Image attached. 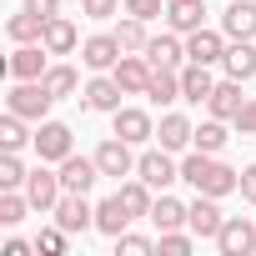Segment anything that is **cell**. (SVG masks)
<instances>
[{
  "label": "cell",
  "mask_w": 256,
  "mask_h": 256,
  "mask_svg": "<svg viewBox=\"0 0 256 256\" xmlns=\"http://www.w3.org/2000/svg\"><path fill=\"white\" fill-rule=\"evenodd\" d=\"M181 181H191L201 196H231V191H241V171H231L226 161H216V156H206V151H191L186 161H181Z\"/></svg>",
  "instance_id": "1"
},
{
  "label": "cell",
  "mask_w": 256,
  "mask_h": 256,
  "mask_svg": "<svg viewBox=\"0 0 256 256\" xmlns=\"http://www.w3.org/2000/svg\"><path fill=\"white\" fill-rule=\"evenodd\" d=\"M6 106L16 116H26V120H46L50 106H56V96L46 90V80H16V90L6 96Z\"/></svg>",
  "instance_id": "2"
},
{
  "label": "cell",
  "mask_w": 256,
  "mask_h": 256,
  "mask_svg": "<svg viewBox=\"0 0 256 256\" xmlns=\"http://www.w3.org/2000/svg\"><path fill=\"white\" fill-rule=\"evenodd\" d=\"M26 196H30V211H56V201L66 196L60 186V171H46V161L26 176Z\"/></svg>",
  "instance_id": "3"
},
{
  "label": "cell",
  "mask_w": 256,
  "mask_h": 256,
  "mask_svg": "<svg viewBox=\"0 0 256 256\" xmlns=\"http://www.w3.org/2000/svg\"><path fill=\"white\" fill-rule=\"evenodd\" d=\"M216 246H221V256H251V251H256V221L226 216L221 231H216Z\"/></svg>",
  "instance_id": "4"
},
{
  "label": "cell",
  "mask_w": 256,
  "mask_h": 256,
  "mask_svg": "<svg viewBox=\"0 0 256 256\" xmlns=\"http://www.w3.org/2000/svg\"><path fill=\"white\" fill-rule=\"evenodd\" d=\"M136 176H141L151 191H166L171 181H181V166H176V161H171V151L161 146V151H146V156L136 161Z\"/></svg>",
  "instance_id": "5"
},
{
  "label": "cell",
  "mask_w": 256,
  "mask_h": 256,
  "mask_svg": "<svg viewBox=\"0 0 256 256\" xmlns=\"http://www.w3.org/2000/svg\"><path fill=\"white\" fill-rule=\"evenodd\" d=\"M96 166H100V176H131L136 171V156H131V141H120V136H106L100 146H96Z\"/></svg>",
  "instance_id": "6"
},
{
  "label": "cell",
  "mask_w": 256,
  "mask_h": 256,
  "mask_svg": "<svg viewBox=\"0 0 256 256\" xmlns=\"http://www.w3.org/2000/svg\"><path fill=\"white\" fill-rule=\"evenodd\" d=\"M30 146H36L40 161H66V156L76 151V146H70V126H66V120H40V131H36Z\"/></svg>",
  "instance_id": "7"
},
{
  "label": "cell",
  "mask_w": 256,
  "mask_h": 256,
  "mask_svg": "<svg viewBox=\"0 0 256 256\" xmlns=\"http://www.w3.org/2000/svg\"><path fill=\"white\" fill-rule=\"evenodd\" d=\"M66 231H90L96 226V206L86 201V191H66L60 201H56V211H50Z\"/></svg>",
  "instance_id": "8"
},
{
  "label": "cell",
  "mask_w": 256,
  "mask_h": 256,
  "mask_svg": "<svg viewBox=\"0 0 256 256\" xmlns=\"http://www.w3.org/2000/svg\"><path fill=\"white\" fill-rule=\"evenodd\" d=\"M221 221H226V216H221V206H216V196H201V191H196V201L186 206V226H191V231H196L201 241H216V231H221Z\"/></svg>",
  "instance_id": "9"
},
{
  "label": "cell",
  "mask_w": 256,
  "mask_h": 256,
  "mask_svg": "<svg viewBox=\"0 0 256 256\" xmlns=\"http://www.w3.org/2000/svg\"><path fill=\"white\" fill-rule=\"evenodd\" d=\"M116 80H120V90L126 96H146V86H151V60L146 56H136V50H126L120 60H116V70H110Z\"/></svg>",
  "instance_id": "10"
},
{
  "label": "cell",
  "mask_w": 256,
  "mask_h": 256,
  "mask_svg": "<svg viewBox=\"0 0 256 256\" xmlns=\"http://www.w3.org/2000/svg\"><path fill=\"white\" fill-rule=\"evenodd\" d=\"M226 56V30H191L186 36V60H196V66H216Z\"/></svg>",
  "instance_id": "11"
},
{
  "label": "cell",
  "mask_w": 256,
  "mask_h": 256,
  "mask_svg": "<svg viewBox=\"0 0 256 256\" xmlns=\"http://www.w3.org/2000/svg\"><path fill=\"white\" fill-rule=\"evenodd\" d=\"M110 116H116V136L131 141V146H141V141L156 136V120H151L146 110H136V106H120V110H110Z\"/></svg>",
  "instance_id": "12"
},
{
  "label": "cell",
  "mask_w": 256,
  "mask_h": 256,
  "mask_svg": "<svg viewBox=\"0 0 256 256\" xmlns=\"http://www.w3.org/2000/svg\"><path fill=\"white\" fill-rule=\"evenodd\" d=\"M46 56H50V50H46L40 40H36V46H20V50L6 60V70H10L16 80H40V76L50 70V60H46Z\"/></svg>",
  "instance_id": "13"
},
{
  "label": "cell",
  "mask_w": 256,
  "mask_h": 256,
  "mask_svg": "<svg viewBox=\"0 0 256 256\" xmlns=\"http://www.w3.org/2000/svg\"><path fill=\"white\" fill-rule=\"evenodd\" d=\"M96 181H100L96 156H76V151H70V156L60 161V186H66V191H90Z\"/></svg>",
  "instance_id": "14"
},
{
  "label": "cell",
  "mask_w": 256,
  "mask_h": 256,
  "mask_svg": "<svg viewBox=\"0 0 256 256\" xmlns=\"http://www.w3.org/2000/svg\"><path fill=\"white\" fill-rule=\"evenodd\" d=\"M126 50H120V40H116V30L110 36H90L86 46H80V60L90 66V70H116V60H120Z\"/></svg>",
  "instance_id": "15"
},
{
  "label": "cell",
  "mask_w": 256,
  "mask_h": 256,
  "mask_svg": "<svg viewBox=\"0 0 256 256\" xmlns=\"http://www.w3.org/2000/svg\"><path fill=\"white\" fill-rule=\"evenodd\" d=\"M201 20H206V0H166V26L176 36L201 30Z\"/></svg>",
  "instance_id": "16"
},
{
  "label": "cell",
  "mask_w": 256,
  "mask_h": 256,
  "mask_svg": "<svg viewBox=\"0 0 256 256\" xmlns=\"http://www.w3.org/2000/svg\"><path fill=\"white\" fill-rule=\"evenodd\" d=\"M221 30H226V40H251L256 36V6L251 0H231L226 16H221Z\"/></svg>",
  "instance_id": "17"
},
{
  "label": "cell",
  "mask_w": 256,
  "mask_h": 256,
  "mask_svg": "<svg viewBox=\"0 0 256 256\" xmlns=\"http://www.w3.org/2000/svg\"><path fill=\"white\" fill-rule=\"evenodd\" d=\"M40 46H46L50 56H70V50L80 46V30H76V20H66V16H50V20H46V36H40Z\"/></svg>",
  "instance_id": "18"
},
{
  "label": "cell",
  "mask_w": 256,
  "mask_h": 256,
  "mask_svg": "<svg viewBox=\"0 0 256 256\" xmlns=\"http://www.w3.org/2000/svg\"><path fill=\"white\" fill-rule=\"evenodd\" d=\"M156 141L176 156V151H186V146L196 141V126H191L186 116H176V110H171V116H161V126H156Z\"/></svg>",
  "instance_id": "19"
},
{
  "label": "cell",
  "mask_w": 256,
  "mask_h": 256,
  "mask_svg": "<svg viewBox=\"0 0 256 256\" xmlns=\"http://www.w3.org/2000/svg\"><path fill=\"white\" fill-rule=\"evenodd\" d=\"M146 96H151L156 106L181 100V66H151V86H146Z\"/></svg>",
  "instance_id": "20"
},
{
  "label": "cell",
  "mask_w": 256,
  "mask_h": 256,
  "mask_svg": "<svg viewBox=\"0 0 256 256\" xmlns=\"http://www.w3.org/2000/svg\"><path fill=\"white\" fill-rule=\"evenodd\" d=\"M131 221H136V216L126 211V201H120V191H116V196H106V201L96 206V231H106V236H120V231L131 226Z\"/></svg>",
  "instance_id": "21"
},
{
  "label": "cell",
  "mask_w": 256,
  "mask_h": 256,
  "mask_svg": "<svg viewBox=\"0 0 256 256\" xmlns=\"http://www.w3.org/2000/svg\"><path fill=\"white\" fill-rule=\"evenodd\" d=\"M211 90H216V80H211V66H196V60H186L181 66V96L186 100H211Z\"/></svg>",
  "instance_id": "22"
},
{
  "label": "cell",
  "mask_w": 256,
  "mask_h": 256,
  "mask_svg": "<svg viewBox=\"0 0 256 256\" xmlns=\"http://www.w3.org/2000/svg\"><path fill=\"white\" fill-rule=\"evenodd\" d=\"M120 96H126V90H120L116 76H96V80L86 86V106H90V110H120Z\"/></svg>",
  "instance_id": "23"
},
{
  "label": "cell",
  "mask_w": 256,
  "mask_h": 256,
  "mask_svg": "<svg viewBox=\"0 0 256 256\" xmlns=\"http://www.w3.org/2000/svg\"><path fill=\"white\" fill-rule=\"evenodd\" d=\"M206 106H211V116H221V120H236V110L246 106V96H241V80H231V76H226V80L211 90V100H206Z\"/></svg>",
  "instance_id": "24"
},
{
  "label": "cell",
  "mask_w": 256,
  "mask_h": 256,
  "mask_svg": "<svg viewBox=\"0 0 256 256\" xmlns=\"http://www.w3.org/2000/svg\"><path fill=\"white\" fill-rule=\"evenodd\" d=\"M221 66H226V76H231V80H251V76H256V46H251V40L226 46Z\"/></svg>",
  "instance_id": "25"
},
{
  "label": "cell",
  "mask_w": 256,
  "mask_h": 256,
  "mask_svg": "<svg viewBox=\"0 0 256 256\" xmlns=\"http://www.w3.org/2000/svg\"><path fill=\"white\" fill-rule=\"evenodd\" d=\"M6 36H10L16 46H36V40L46 36V16H36V10H20V16H10V20H6Z\"/></svg>",
  "instance_id": "26"
},
{
  "label": "cell",
  "mask_w": 256,
  "mask_h": 256,
  "mask_svg": "<svg viewBox=\"0 0 256 256\" xmlns=\"http://www.w3.org/2000/svg\"><path fill=\"white\" fill-rule=\"evenodd\" d=\"M146 60H151V66H181V60H186V40H181L176 30H171V36H151Z\"/></svg>",
  "instance_id": "27"
},
{
  "label": "cell",
  "mask_w": 256,
  "mask_h": 256,
  "mask_svg": "<svg viewBox=\"0 0 256 256\" xmlns=\"http://www.w3.org/2000/svg\"><path fill=\"white\" fill-rule=\"evenodd\" d=\"M151 221H156V231H181L186 226V206L176 201V196H156V206H151Z\"/></svg>",
  "instance_id": "28"
},
{
  "label": "cell",
  "mask_w": 256,
  "mask_h": 256,
  "mask_svg": "<svg viewBox=\"0 0 256 256\" xmlns=\"http://www.w3.org/2000/svg\"><path fill=\"white\" fill-rule=\"evenodd\" d=\"M116 40H120V50H136V56H146V46H151V30H146V20H141V16H126V20L116 26Z\"/></svg>",
  "instance_id": "29"
},
{
  "label": "cell",
  "mask_w": 256,
  "mask_h": 256,
  "mask_svg": "<svg viewBox=\"0 0 256 256\" xmlns=\"http://www.w3.org/2000/svg\"><path fill=\"white\" fill-rule=\"evenodd\" d=\"M226 141H231V136H226V120H221V116H211V120H201V126H196V141H191V146H196V151H206V156H221V146H226Z\"/></svg>",
  "instance_id": "30"
},
{
  "label": "cell",
  "mask_w": 256,
  "mask_h": 256,
  "mask_svg": "<svg viewBox=\"0 0 256 256\" xmlns=\"http://www.w3.org/2000/svg\"><path fill=\"white\" fill-rule=\"evenodd\" d=\"M120 201H126V211H131V216H151V206H156V196H151V186H146L141 176L120 186Z\"/></svg>",
  "instance_id": "31"
},
{
  "label": "cell",
  "mask_w": 256,
  "mask_h": 256,
  "mask_svg": "<svg viewBox=\"0 0 256 256\" xmlns=\"http://www.w3.org/2000/svg\"><path fill=\"white\" fill-rule=\"evenodd\" d=\"M26 161H20V151H6L0 156V191H26Z\"/></svg>",
  "instance_id": "32"
},
{
  "label": "cell",
  "mask_w": 256,
  "mask_h": 256,
  "mask_svg": "<svg viewBox=\"0 0 256 256\" xmlns=\"http://www.w3.org/2000/svg\"><path fill=\"white\" fill-rule=\"evenodd\" d=\"M26 141H36V136L26 131V116H16V110H6V120H0V146H6V151H20Z\"/></svg>",
  "instance_id": "33"
},
{
  "label": "cell",
  "mask_w": 256,
  "mask_h": 256,
  "mask_svg": "<svg viewBox=\"0 0 256 256\" xmlns=\"http://www.w3.org/2000/svg\"><path fill=\"white\" fill-rule=\"evenodd\" d=\"M40 80H46V90H50L56 100H66V96H76V86H80V76H76L70 66H50V70H46Z\"/></svg>",
  "instance_id": "34"
},
{
  "label": "cell",
  "mask_w": 256,
  "mask_h": 256,
  "mask_svg": "<svg viewBox=\"0 0 256 256\" xmlns=\"http://www.w3.org/2000/svg\"><path fill=\"white\" fill-rule=\"evenodd\" d=\"M26 211H30V196L26 191H0V226L26 221Z\"/></svg>",
  "instance_id": "35"
},
{
  "label": "cell",
  "mask_w": 256,
  "mask_h": 256,
  "mask_svg": "<svg viewBox=\"0 0 256 256\" xmlns=\"http://www.w3.org/2000/svg\"><path fill=\"white\" fill-rule=\"evenodd\" d=\"M66 236H70V231L56 221V226H46V231L36 236V251H46V256H60V251H66Z\"/></svg>",
  "instance_id": "36"
},
{
  "label": "cell",
  "mask_w": 256,
  "mask_h": 256,
  "mask_svg": "<svg viewBox=\"0 0 256 256\" xmlns=\"http://www.w3.org/2000/svg\"><path fill=\"white\" fill-rule=\"evenodd\" d=\"M191 246H196V231H191V236H186V231H161V251H166V256H186Z\"/></svg>",
  "instance_id": "37"
},
{
  "label": "cell",
  "mask_w": 256,
  "mask_h": 256,
  "mask_svg": "<svg viewBox=\"0 0 256 256\" xmlns=\"http://www.w3.org/2000/svg\"><path fill=\"white\" fill-rule=\"evenodd\" d=\"M116 246H120L126 256H146V251H156V241H151V236H131V231H120V236H116Z\"/></svg>",
  "instance_id": "38"
},
{
  "label": "cell",
  "mask_w": 256,
  "mask_h": 256,
  "mask_svg": "<svg viewBox=\"0 0 256 256\" xmlns=\"http://www.w3.org/2000/svg\"><path fill=\"white\" fill-rule=\"evenodd\" d=\"M126 6V0H80V10L90 16V20H106V16H116Z\"/></svg>",
  "instance_id": "39"
},
{
  "label": "cell",
  "mask_w": 256,
  "mask_h": 256,
  "mask_svg": "<svg viewBox=\"0 0 256 256\" xmlns=\"http://www.w3.org/2000/svg\"><path fill=\"white\" fill-rule=\"evenodd\" d=\"M231 126H236L241 136H256V100H246V106L236 110V120H231Z\"/></svg>",
  "instance_id": "40"
},
{
  "label": "cell",
  "mask_w": 256,
  "mask_h": 256,
  "mask_svg": "<svg viewBox=\"0 0 256 256\" xmlns=\"http://www.w3.org/2000/svg\"><path fill=\"white\" fill-rule=\"evenodd\" d=\"M126 16H141V20H156V16H161V0H126Z\"/></svg>",
  "instance_id": "41"
},
{
  "label": "cell",
  "mask_w": 256,
  "mask_h": 256,
  "mask_svg": "<svg viewBox=\"0 0 256 256\" xmlns=\"http://www.w3.org/2000/svg\"><path fill=\"white\" fill-rule=\"evenodd\" d=\"M26 10H36V16H60V0H26Z\"/></svg>",
  "instance_id": "42"
},
{
  "label": "cell",
  "mask_w": 256,
  "mask_h": 256,
  "mask_svg": "<svg viewBox=\"0 0 256 256\" xmlns=\"http://www.w3.org/2000/svg\"><path fill=\"white\" fill-rule=\"evenodd\" d=\"M241 196L256 206V166H246V171H241Z\"/></svg>",
  "instance_id": "43"
},
{
  "label": "cell",
  "mask_w": 256,
  "mask_h": 256,
  "mask_svg": "<svg viewBox=\"0 0 256 256\" xmlns=\"http://www.w3.org/2000/svg\"><path fill=\"white\" fill-rule=\"evenodd\" d=\"M30 251H36V246H30V241H20V236H16V241H6V251H0V256H30Z\"/></svg>",
  "instance_id": "44"
}]
</instances>
